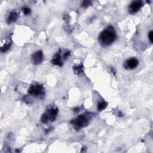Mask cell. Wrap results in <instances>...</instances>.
<instances>
[{"label": "cell", "mask_w": 153, "mask_h": 153, "mask_svg": "<svg viewBox=\"0 0 153 153\" xmlns=\"http://www.w3.org/2000/svg\"><path fill=\"white\" fill-rule=\"evenodd\" d=\"M87 122H88L87 118H86V117L84 115L78 117L76 120L74 121V124L79 127L85 126L87 124Z\"/></svg>", "instance_id": "obj_4"}, {"label": "cell", "mask_w": 153, "mask_h": 153, "mask_svg": "<svg viewBox=\"0 0 153 153\" xmlns=\"http://www.w3.org/2000/svg\"><path fill=\"white\" fill-rule=\"evenodd\" d=\"M148 37L151 42H152V31H151L148 34Z\"/></svg>", "instance_id": "obj_10"}, {"label": "cell", "mask_w": 153, "mask_h": 153, "mask_svg": "<svg viewBox=\"0 0 153 153\" xmlns=\"http://www.w3.org/2000/svg\"><path fill=\"white\" fill-rule=\"evenodd\" d=\"M106 106V103L105 102H101L100 103L98 104V106H97V109L99 111H101L103 109H105Z\"/></svg>", "instance_id": "obj_9"}, {"label": "cell", "mask_w": 153, "mask_h": 153, "mask_svg": "<svg viewBox=\"0 0 153 153\" xmlns=\"http://www.w3.org/2000/svg\"><path fill=\"white\" fill-rule=\"evenodd\" d=\"M17 16L16 13L14 11H12L10 14V15L7 19L8 23H11L15 22L16 20L17 19Z\"/></svg>", "instance_id": "obj_8"}, {"label": "cell", "mask_w": 153, "mask_h": 153, "mask_svg": "<svg viewBox=\"0 0 153 153\" xmlns=\"http://www.w3.org/2000/svg\"><path fill=\"white\" fill-rule=\"evenodd\" d=\"M116 38L115 32L112 29H107L101 32L99 36V42L103 46H107L112 44Z\"/></svg>", "instance_id": "obj_1"}, {"label": "cell", "mask_w": 153, "mask_h": 153, "mask_svg": "<svg viewBox=\"0 0 153 153\" xmlns=\"http://www.w3.org/2000/svg\"><path fill=\"white\" fill-rule=\"evenodd\" d=\"M43 59V55L41 51H38L35 52L32 55V61L35 64L40 63Z\"/></svg>", "instance_id": "obj_7"}, {"label": "cell", "mask_w": 153, "mask_h": 153, "mask_svg": "<svg viewBox=\"0 0 153 153\" xmlns=\"http://www.w3.org/2000/svg\"><path fill=\"white\" fill-rule=\"evenodd\" d=\"M29 12H30V10H29V8H25L23 9V13H24L25 14H27L29 13Z\"/></svg>", "instance_id": "obj_12"}, {"label": "cell", "mask_w": 153, "mask_h": 153, "mask_svg": "<svg viewBox=\"0 0 153 153\" xmlns=\"http://www.w3.org/2000/svg\"><path fill=\"white\" fill-rule=\"evenodd\" d=\"M57 113V109H54V108H52L51 109H50V111H48V113L47 114H44L42 115V121L43 123H46L47 121H48V120H53L55 118L56 115Z\"/></svg>", "instance_id": "obj_2"}, {"label": "cell", "mask_w": 153, "mask_h": 153, "mask_svg": "<svg viewBox=\"0 0 153 153\" xmlns=\"http://www.w3.org/2000/svg\"><path fill=\"white\" fill-rule=\"evenodd\" d=\"M90 4V1H84L82 3V6L84 7H87L88 5H89Z\"/></svg>", "instance_id": "obj_11"}, {"label": "cell", "mask_w": 153, "mask_h": 153, "mask_svg": "<svg viewBox=\"0 0 153 153\" xmlns=\"http://www.w3.org/2000/svg\"><path fill=\"white\" fill-rule=\"evenodd\" d=\"M42 87L39 85H33L30 88L29 92L30 94L32 95L38 96L42 93Z\"/></svg>", "instance_id": "obj_6"}, {"label": "cell", "mask_w": 153, "mask_h": 153, "mask_svg": "<svg viewBox=\"0 0 153 153\" xmlns=\"http://www.w3.org/2000/svg\"><path fill=\"white\" fill-rule=\"evenodd\" d=\"M138 65V61L135 58H131L128 59L124 65V66L126 69H132L135 68Z\"/></svg>", "instance_id": "obj_5"}, {"label": "cell", "mask_w": 153, "mask_h": 153, "mask_svg": "<svg viewBox=\"0 0 153 153\" xmlns=\"http://www.w3.org/2000/svg\"><path fill=\"white\" fill-rule=\"evenodd\" d=\"M142 6V2L141 1H134L132 2L128 7L129 12L131 14L136 13Z\"/></svg>", "instance_id": "obj_3"}]
</instances>
